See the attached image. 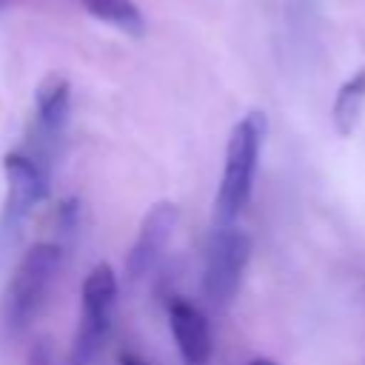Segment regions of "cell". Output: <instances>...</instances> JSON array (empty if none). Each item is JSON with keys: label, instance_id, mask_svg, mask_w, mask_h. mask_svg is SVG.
Masks as SVG:
<instances>
[{"label": "cell", "instance_id": "obj_1", "mask_svg": "<svg viewBox=\"0 0 365 365\" xmlns=\"http://www.w3.org/2000/svg\"><path fill=\"white\" fill-rule=\"evenodd\" d=\"M60 259L63 254L54 242H34L23 251L0 294V331L6 336H20L34 322L60 271Z\"/></svg>", "mask_w": 365, "mask_h": 365}, {"label": "cell", "instance_id": "obj_2", "mask_svg": "<svg viewBox=\"0 0 365 365\" xmlns=\"http://www.w3.org/2000/svg\"><path fill=\"white\" fill-rule=\"evenodd\" d=\"M262 140H265L262 111H248L242 120L234 123L228 143H225L222 174H220L217 197H214V225H234V220L242 214L251 197V188H254Z\"/></svg>", "mask_w": 365, "mask_h": 365}, {"label": "cell", "instance_id": "obj_3", "mask_svg": "<svg viewBox=\"0 0 365 365\" xmlns=\"http://www.w3.org/2000/svg\"><path fill=\"white\" fill-rule=\"evenodd\" d=\"M117 274L108 262H97L80 288V317L77 331L71 339L68 365H91L100 348L106 345V336L111 331L114 305H117Z\"/></svg>", "mask_w": 365, "mask_h": 365}, {"label": "cell", "instance_id": "obj_4", "mask_svg": "<svg viewBox=\"0 0 365 365\" xmlns=\"http://www.w3.org/2000/svg\"><path fill=\"white\" fill-rule=\"evenodd\" d=\"M68 103H71V86L63 74L51 71L46 74L34 88V106H31V123L26 131V151L37 165H43L51 174L66 123H68Z\"/></svg>", "mask_w": 365, "mask_h": 365}, {"label": "cell", "instance_id": "obj_5", "mask_svg": "<svg viewBox=\"0 0 365 365\" xmlns=\"http://www.w3.org/2000/svg\"><path fill=\"white\" fill-rule=\"evenodd\" d=\"M248 259H251L248 234L237 225H214L208 240V254H205L202 291L217 311H225L234 302L242 285Z\"/></svg>", "mask_w": 365, "mask_h": 365}, {"label": "cell", "instance_id": "obj_6", "mask_svg": "<svg viewBox=\"0 0 365 365\" xmlns=\"http://www.w3.org/2000/svg\"><path fill=\"white\" fill-rule=\"evenodd\" d=\"M3 180H6V194L0 208V240L14 242L34 205L43 202V197L48 194L51 174L43 165H37L26 151L17 148L3 157Z\"/></svg>", "mask_w": 365, "mask_h": 365}, {"label": "cell", "instance_id": "obj_7", "mask_svg": "<svg viewBox=\"0 0 365 365\" xmlns=\"http://www.w3.org/2000/svg\"><path fill=\"white\" fill-rule=\"evenodd\" d=\"M177 220H180V211L168 200L154 202L145 211V217H143V222L137 228V237H134V242H131V248L125 254V277L128 279H140L157 265V259L163 257L168 240L174 237Z\"/></svg>", "mask_w": 365, "mask_h": 365}, {"label": "cell", "instance_id": "obj_8", "mask_svg": "<svg viewBox=\"0 0 365 365\" xmlns=\"http://www.w3.org/2000/svg\"><path fill=\"white\" fill-rule=\"evenodd\" d=\"M168 328L185 365H208L214 354V336L205 314L188 299L168 302Z\"/></svg>", "mask_w": 365, "mask_h": 365}, {"label": "cell", "instance_id": "obj_9", "mask_svg": "<svg viewBox=\"0 0 365 365\" xmlns=\"http://www.w3.org/2000/svg\"><path fill=\"white\" fill-rule=\"evenodd\" d=\"M362 114H365V66L351 71L336 88L331 103V125L339 137H351L359 128Z\"/></svg>", "mask_w": 365, "mask_h": 365}, {"label": "cell", "instance_id": "obj_10", "mask_svg": "<svg viewBox=\"0 0 365 365\" xmlns=\"http://www.w3.org/2000/svg\"><path fill=\"white\" fill-rule=\"evenodd\" d=\"M80 6L88 11V17L117 29L128 37L145 34V17L134 0H80Z\"/></svg>", "mask_w": 365, "mask_h": 365}, {"label": "cell", "instance_id": "obj_11", "mask_svg": "<svg viewBox=\"0 0 365 365\" xmlns=\"http://www.w3.org/2000/svg\"><path fill=\"white\" fill-rule=\"evenodd\" d=\"M29 365H54V359H51V348H48L46 339H40V342L29 351Z\"/></svg>", "mask_w": 365, "mask_h": 365}, {"label": "cell", "instance_id": "obj_12", "mask_svg": "<svg viewBox=\"0 0 365 365\" xmlns=\"http://www.w3.org/2000/svg\"><path fill=\"white\" fill-rule=\"evenodd\" d=\"M117 365H148V362L140 359V356H134V354H120L117 356Z\"/></svg>", "mask_w": 365, "mask_h": 365}, {"label": "cell", "instance_id": "obj_13", "mask_svg": "<svg viewBox=\"0 0 365 365\" xmlns=\"http://www.w3.org/2000/svg\"><path fill=\"white\" fill-rule=\"evenodd\" d=\"M248 365H277V362H274V359H268V356H254Z\"/></svg>", "mask_w": 365, "mask_h": 365}, {"label": "cell", "instance_id": "obj_14", "mask_svg": "<svg viewBox=\"0 0 365 365\" xmlns=\"http://www.w3.org/2000/svg\"><path fill=\"white\" fill-rule=\"evenodd\" d=\"M6 3H9V0H0V6H6Z\"/></svg>", "mask_w": 365, "mask_h": 365}]
</instances>
